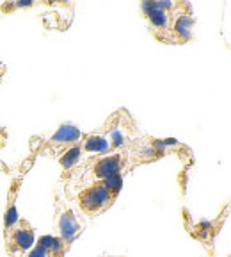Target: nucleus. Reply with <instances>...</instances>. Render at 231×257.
<instances>
[{"mask_svg": "<svg viewBox=\"0 0 231 257\" xmlns=\"http://www.w3.org/2000/svg\"><path fill=\"white\" fill-rule=\"evenodd\" d=\"M4 241L9 255H18V253L28 252L32 246L36 245V232L27 220L20 218L18 223L4 236Z\"/></svg>", "mask_w": 231, "mask_h": 257, "instance_id": "f257e3e1", "label": "nucleus"}, {"mask_svg": "<svg viewBox=\"0 0 231 257\" xmlns=\"http://www.w3.org/2000/svg\"><path fill=\"white\" fill-rule=\"evenodd\" d=\"M112 198L108 195V191L105 189L104 182L96 181L94 184H91L89 188L82 189L78 195V205L88 216H94L100 211H104L105 207L112 204Z\"/></svg>", "mask_w": 231, "mask_h": 257, "instance_id": "f03ea898", "label": "nucleus"}, {"mask_svg": "<svg viewBox=\"0 0 231 257\" xmlns=\"http://www.w3.org/2000/svg\"><path fill=\"white\" fill-rule=\"evenodd\" d=\"M224 220H226V213H220L216 220H201V221H196V223H192V225L185 223V227H187L188 234H190L194 239L201 241L206 248L208 246L212 248L214 239H216V236L219 234Z\"/></svg>", "mask_w": 231, "mask_h": 257, "instance_id": "7ed1b4c3", "label": "nucleus"}, {"mask_svg": "<svg viewBox=\"0 0 231 257\" xmlns=\"http://www.w3.org/2000/svg\"><path fill=\"white\" fill-rule=\"evenodd\" d=\"M121 165H123L121 154H108V156L96 159V163L92 165V175L98 181H105V179L116 175V173H121Z\"/></svg>", "mask_w": 231, "mask_h": 257, "instance_id": "20e7f679", "label": "nucleus"}, {"mask_svg": "<svg viewBox=\"0 0 231 257\" xmlns=\"http://www.w3.org/2000/svg\"><path fill=\"white\" fill-rule=\"evenodd\" d=\"M20 184H22V177H16V179H12L11 188H9L8 205H6V213H4V236L14 227L16 223H18V220H20L18 211H16V198H18Z\"/></svg>", "mask_w": 231, "mask_h": 257, "instance_id": "39448f33", "label": "nucleus"}, {"mask_svg": "<svg viewBox=\"0 0 231 257\" xmlns=\"http://www.w3.org/2000/svg\"><path fill=\"white\" fill-rule=\"evenodd\" d=\"M142 13L155 31H169L171 27V15L155 6V2H142Z\"/></svg>", "mask_w": 231, "mask_h": 257, "instance_id": "423d86ee", "label": "nucleus"}, {"mask_svg": "<svg viewBox=\"0 0 231 257\" xmlns=\"http://www.w3.org/2000/svg\"><path fill=\"white\" fill-rule=\"evenodd\" d=\"M192 25H194V18L190 16V13H180L178 16H174L171 20L169 31L172 32V36L176 38V41L185 43V41L190 40Z\"/></svg>", "mask_w": 231, "mask_h": 257, "instance_id": "0eeeda50", "label": "nucleus"}, {"mask_svg": "<svg viewBox=\"0 0 231 257\" xmlns=\"http://www.w3.org/2000/svg\"><path fill=\"white\" fill-rule=\"evenodd\" d=\"M59 232H60V239L70 245L73 241V237L80 232V223L76 221L75 214L70 211V209H64L59 216Z\"/></svg>", "mask_w": 231, "mask_h": 257, "instance_id": "6e6552de", "label": "nucleus"}, {"mask_svg": "<svg viewBox=\"0 0 231 257\" xmlns=\"http://www.w3.org/2000/svg\"><path fill=\"white\" fill-rule=\"evenodd\" d=\"M82 138H84V134H82V131H80L78 127H75V125H70V123H62L56 131V134L50 138L48 145H56V147H57V145L76 143V141L82 140Z\"/></svg>", "mask_w": 231, "mask_h": 257, "instance_id": "1a4fd4ad", "label": "nucleus"}, {"mask_svg": "<svg viewBox=\"0 0 231 257\" xmlns=\"http://www.w3.org/2000/svg\"><path fill=\"white\" fill-rule=\"evenodd\" d=\"M38 245L43 246L50 253V257H64V253L68 250V245L59 236H41L38 239Z\"/></svg>", "mask_w": 231, "mask_h": 257, "instance_id": "9d476101", "label": "nucleus"}, {"mask_svg": "<svg viewBox=\"0 0 231 257\" xmlns=\"http://www.w3.org/2000/svg\"><path fill=\"white\" fill-rule=\"evenodd\" d=\"M82 147L80 145H73V147H70V149H66L62 154H60L59 157V165L62 166L64 170H72L73 166L76 165L80 161V157H82Z\"/></svg>", "mask_w": 231, "mask_h": 257, "instance_id": "9b49d317", "label": "nucleus"}, {"mask_svg": "<svg viewBox=\"0 0 231 257\" xmlns=\"http://www.w3.org/2000/svg\"><path fill=\"white\" fill-rule=\"evenodd\" d=\"M108 147V141L105 140L104 136H88L84 141V147H82V150H86V152H104V150H107Z\"/></svg>", "mask_w": 231, "mask_h": 257, "instance_id": "f8f14e48", "label": "nucleus"}, {"mask_svg": "<svg viewBox=\"0 0 231 257\" xmlns=\"http://www.w3.org/2000/svg\"><path fill=\"white\" fill-rule=\"evenodd\" d=\"M102 182H104L105 189L108 191L112 200H116V197L120 195L121 188H123V175H121V173H116V175L108 177V179H105V181H102Z\"/></svg>", "mask_w": 231, "mask_h": 257, "instance_id": "ddd939ff", "label": "nucleus"}, {"mask_svg": "<svg viewBox=\"0 0 231 257\" xmlns=\"http://www.w3.org/2000/svg\"><path fill=\"white\" fill-rule=\"evenodd\" d=\"M32 6V0H16V2H9V4L2 6V11L4 13H11L16 11V9H24V8H30Z\"/></svg>", "mask_w": 231, "mask_h": 257, "instance_id": "4468645a", "label": "nucleus"}, {"mask_svg": "<svg viewBox=\"0 0 231 257\" xmlns=\"http://www.w3.org/2000/svg\"><path fill=\"white\" fill-rule=\"evenodd\" d=\"M25 257H50V253H48L41 245H34L30 250H28V253Z\"/></svg>", "mask_w": 231, "mask_h": 257, "instance_id": "2eb2a0df", "label": "nucleus"}]
</instances>
